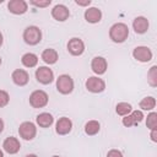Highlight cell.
I'll return each mask as SVG.
<instances>
[{
    "mask_svg": "<svg viewBox=\"0 0 157 157\" xmlns=\"http://www.w3.org/2000/svg\"><path fill=\"white\" fill-rule=\"evenodd\" d=\"M129 37V27L123 22H117L109 28V38L114 43H123Z\"/></svg>",
    "mask_w": 157,
    "mask_h": 157,
    "instance_id": "6da1fadb",
    "label": "cell"
},
{
    "mask_svg": "<svg viewBox=\"0 0 157 157\" xmlns=\"http://www.w3.org/2000/svg\"><path fill=\"white\" fill-rule=\"evenodd\" d=\"M23 40L29 45H37L42 40V31L37 26H28L23 31Z\"/></svg>",
    "mask_w": 157,
    "mask_h": 157,
    "instance_id": "7a4b0ae2",
    "label": "cell"
},
{
    "mask_svg": "<svg viewBox=\"0 0 157 157\" xmlns=\"http://www.w3.org/2000/svg\"><path fill=\"white\" fill-rule=\"evenodd\" d=\"M56 90L61 94H69L74 91V80L70 75L63 74L56 78Z\"/></svg>",
    "mask_w": 157,
    "mask_h": 157,
    "instance_id": "3957f363",
    "label": "cell"
},
{
    "mask_svg": "<svg viewBox=\"0 0 157 157\" xmlns=\"http://www.w3.org/2000/svg\"><path fill=\"white\" fill-rule=\"evenodd\" d=\"M49 97L43 90H36L29 94V104L33 108H43L48 104Z\"/></svg>",
    "mask_w": 157,
    "mask_h": 157,
    "instance_id": "277c9868",
    "label": "cell"
},
{
    "mask_svg": "<svg viewBox=\"0 0 157 157\" xmlns=\"http://www.w3.org/2000/svg\"><path fill=\"white\" fill-rule=\"evenodd\" d=\"M18 134H20V137H22L23 140L31 141L37 135V128L32 121H23L22 124H20Z\"/></svg>",
    "mask_w": 157,
    "mask_h": 157,
    "instance_id": "5b68a950",
    "label": "cell"
},
{
    "mask_svg": "<svg viewBox=\"0 0 157 157\" xmlns=\"http://www.w3.org/2000/svg\"><path fill=\"white\" fill-rule=\"evenodd\" d=\"M36 78L42 85H49L54 80V72L48 66H39L36 70Z\"/></svg>",
    "mask_w": 157,
    "mask_h": 157,
    "instance_id": "8992f818",
    "label": "cell"
},
{
    "mask_svg": "<svg viewBox=\"0 0 157 157\" xmlns=\"http://www.w3.org/2000/svg\"><path fill=\"white\" fill-rule=\"evenodd\" d=\"M86 88L87 91L92 93H101L105 90V82L103 78H99L97 76H91L86 80Z\"/></svg>",
    "mask_w": 157,
    "mask_h": 157,
    "instance_id": "52a82bcc",
    "label": "cell"
},
{
    "mask_svg": "<svg viewBox=\"0 0 157 157\" xmlns=\"http://www.w3.org/2000/svg\"><path fill=\"white\" fill-rule=\"evenodd\" d=\"M132 56H134V59H136L140 63H147L152 59V52L148 47L140 45L132 50Z\"/></svg>",
    "mask_w": 157,
    "mask_h": 157,
    "instance_id": "ba28073f",
    "label": "cell"
},
{
    "mask_svg": "<svg viewBox=\"0 0 157 157\" xmlns=\"http://www.w3.org/2000/svg\"><path fill=\"white\" fill-rule=\"evenodd\" d=\"M7 9L13 15H23L28 10V4L25 0H10L7 2Z\"/></svg>",
    "mask_w": 157,
    "mask_h": 157,
    "instance_id": "9c48e42d",
    "label": "cell"
},
{
    "mask_svg": "<svg viewBox=\"0 0 157 157\" xmlns=\"http://www.w3.org/2000/svg\"><path fill=\"white\" fill-rule=\"evenodd\" d=\"M67 52L74 55V56H78L85 52V43L82 39L80 38H71L67 42Z\"/></svg>",
    "mask_w": 157,
    "mask_h": 157,
    "instance_id": "30bf717a",
    "label": "cell"
},
{
    "mask_svg": "<svg viewBox=\"0 0 157 157\" xmlns=\"http://www.w3.org/2000/svg\"><path fill=\"white\" fill-rule=\"evenodd\" d=\"M142 119H144L142 110H132L130 114H128L123 118L121 123H123L124 126L130 128V126H134V125H137L139 123H141Z\"/></svg>",
    "mask_w": 157,
    "mask_h": 157,
    "instance_id": "8fae6325",
    "label": "cell"
},
{
    "mask_svg": "<svg viewBox=\"0 0 157 157\" xmlns=\"http://www.w3.org/2000/svg\"><path fill=\"white\" fill-rule=\"evenodd\" d=\"M52 16H53L54 20H56V21H59V22H64V21H66V20L69 18L70 11H69V9H67L65 5L58 4V5H55V6L53 7V10H52Z\"/></svg>",
    "mask_w": 157,
    "mask_h": 157,
    "instance_id": "7c38bea8",
    "label": "cell"
},
{
    "mask_svg": "<svg viewBox=\"0 0 157 157\" xmlns=\"http://www.w3.org/2000/svg\"><path fill=\"white\" fill-rule=\"evenodd\" d=\"M11 78H12L13 83L17 85V86H26L29 81V75L23 69H16V70L12 71Z\"/></svg>",
    "mask_w": 157,
    "mask_h": 157,
    "instance_id": "4fadbf2b",
    "label": "cell"
},
{
    "mask_svg": "<svg viewBox=\"0 0 157 157\" xmlns=\"http://www.w3.org/2000/svg\"><path fill=\"white\" fill-rule=\"evenodd\" d=\"M2 147L5 150V152H7L9 155H15L20 151L21 148V144L20 141L17 140V137H13V136H10V137H6L2 142Z\"/></svg>",
    "mask_w": 157,
    "mask_h": 157,
    "instance_id": "5bb4252c",
    "label": "cell"
},
{
    "mask_svg": "<svg viewBox=\"0 0 157 157\" xmlns=\"http://www.w3.org/2000/svg\"><path fill=\"white\" fill-rule=\"evenodd\" d=\"M108 63L103 56H94L91 61V69L97 75H103L107 71Z\"/></svg>",
    "mask_w": 157,
    "mask_h": 157,
    "instance_id": "9a60e30c",
    "label": "cell"
},
{
    "mask_svg": "<svg viewBox=\"0 0 157 157\" xmlns=\"http://www.w3.org/2000/svg\"><path fill=\"white\" fill-rule=\"evenodd\" d=\"M72 129V121L67 117H61L55 124V131L59 135H66Z\"/></svg>",
    "mask_w": 157,
    "mask_h": 157,
    "instance_id": "2e32d148",
    "label": "cell"
},
{
    "mask_svg": "<svg viewBox=\"0 0 157 157\" xmlns=\"http://www.w3.org/2000/svg\"><path fill=\"white\" fill-rule=\"evenodd\" d=\"M148 26H150L148 20L146 17H144V16H137L132 21V28H134L135 33H137V34L146 33L147 29H148Z\"/></svg>",
    "mask_w": 157,
    "mask_h": 157,
    "instance_id": "e0dca14e",
    "label": "cell"
},
{
    "mask_svg": "<svg viewBox=\"0 0 157 157\" xmlns=\"http://www.w3.org/2000/svg\"><path fill=\"white\" fill-rule=\"evenodd\" d=\"M83 16L88 23H98L102 20V11L98 7H88L85 10Z\"/></svg>",
    "mask_w": 157,
    "mask_h": 157,
    "instance_id": "ac0fdd59",
    "label": "cell"
},
{
    "mask_svg": "<svg viewBox=\"0 0 157 157\" xmlns=\"http://www.w3.org/2000/svg\"><path fill=\"white\" fill-rule=\"evenodd\" d=\"M40 58H42V60H43L45 64L53 65V64H55V63L58 61L59 55H58V52H56L55 49H53V48H47V49H44V50L42 52Z\"/></svg>",
    "mask_w": 157,
    "mask_h": 157,
    "instance_id": "d6986e66",
    "label": "cell"
},
{
    "mask_svg": "<svg viewBox=\"0 0 157 157\" xmlns=\"http://www.w3.org/2000/svg\"><path fill=\"white\" fill-rule=\"evenodd\" d=\"M36 121L40 128H49L54 123V118H53V115L50 113L44 112V113H40V114L37 115Z\"/></svg>",
    "mask_w": 157,
    "mask_h": 157,
    "instance_id": "ffe728a7",
    "label": "cell"
},
{
    "mask_svg": "<svg viewBox=\"0 0 157 157\" xmlns=\"http://www.w3.org/2000/svg\"><path fill=\"white\" fill-rule=\"evenodd\" d=\"M21 63L26 67H34L38 64V56L34 53H26L22 55Z\"/></svg>",
    "mask_w": 157,
    "mask_h": 157,
    "instance_id": "44dd1931",
    "label": "cell"
},
{
    "mask_svg": "<svg viewBox=\"0 0 157 157\" xmlns=\"http://www.w3.org/2000/svg\"><path fill=\"white\" fill-rule=\"evenodd\" d=\"M99 129H101V124L97 120H90L85 125V132L90 136H93V135L98 134Z\"/></svg>",
    "mask_w": 157,
    "mask_h": 157,
    "instance_id": "7402d4cb",
    "label": "cell"
},
{
    "mask_svg": "<svg viewBox=\"0 0 157 157\" xmlns=\"http://www.w3.org/2000/svg\"><path fill=\"white\" fill-rule=\"evenodd\" d=\"M140 108L142 110H152L156 107V99L152 96H147L140 101Z\"/></svg>",
    "mask_w": 157,
    "mask_h": 157,
    "instance_id": "603a6c76",
    "label": "cell"
},
{
    "mask_svg": "<svg viewBox=\"0 0 157 157\" xmlns=\"http://www.w3.org/2000/svg\"><path fill=\"white\" fill-rule=\"evenodd\" d=\"M115 112L118 115H121V117H125L128 114H130L132 112V107L130 103H126V102H120L117 104L115 107Z\"/></svg>",
    "mask_w": 157,
    "mask_h": 157,
    "instance_id": "cb8c5ba5",
    "label": "cell"
},
{
    "mask_svg": "<svg viewBox=\"0 0 157 157\" xmlns=\"http://www.w3.org/2000/svg\"><path fill=\"white\" fill-rule=\"evenodd\" d=\"M147 82L152 87H156L157 86V66L156 65H153L148 70V72H147Z\"/></svg>",
    "mask_w": 157,
    "mask_h": 157,
    "instance_id": "d4e9b609",
    "label": "cell"
},
{
    "mask_svg": "<svg viewBox=\"0 0 157 157\" xmlns=\"http://www.w3.org/2000/svg\"><path fill=\"white\" fill-rule=\"evenodd\" d=\"M146 126H147L150 130L157 129V113H156V112H151V113L147 115Z\"/></svg>",
    "mask_w": 157,
    "mask_h": 157,
    "instance_id": "484cf974",
    "label": "cell"
},
{
    "mask_svg": "<svg viewBox=\"0 0 157 157\" xmlns=\"http://www.w3.org/2000/svg\"><path fill=\"white\" fill-rule=\"evenodd\" d=\"M9 102H10L9 93L6 91H4V90H0V108L6 107L9 104Z\"/></svg>",
    "mask_w": 157,
    "mask_h": 157,
    "instance_id": "4316f807",
    "label": "cell"
},
{
    "mask_svg": "<svg viewBox=\"0 0 157 157\" xmlns=\"http://www.w3.org/2000/svg\"><path fill=\"white\" fill-rule=\"evenodd\" d=\"M29 4L33 5V6H36V7H47V6H49V5L52 4V1H50V0H45V1H36V0H31Z\"/></svg>",
    "mask_w": 157,
    "mask_h": 157,
    "instance_id": "83f0119b",
    "label": "cell"
},
{
    "mask_svg": "<svg viewBox=\"0 0 157 157\" xmlns=\"http://www.w3.org/2000/svg\"><path fill=\"white\" fill-rule=\"evenodd\" d=\"M107 157H123V153L117 148H112V150L108 151Z\"/></svg>",
    "mask_w": 157,
    "mask_h": 157,
    "instance_id": "f1b7e54d",
    "label": "cell"
},
{
    "mask_svg": "<svg viewBox=\"0 0 157 157\" xmlns=\"http://www.w3.org/2000/svg\"><path fill=\"white\" fill-rule=\"evenodd\" d=\"M150 137L153 142H157V129H152L151 130V134H150Z\"/></svg>",
    "mask_w": 157,
    "mask_h": 157,
    "instance_id": "f546056e",
    "label": "cell"
},
{
    "mask_svg": "<svg viewBox=\"0 0 157 157\" xmlns=\"http://www.w3.org/2000/svg\"><path fill=\"white\" fill-rule=\"evenodd\" d=\"M78 6H88L90 4H91V0H86V1H80V0H76L75 1Z\"/></svg>",
    "mask_w": 157,
    "mask_h": 157,
    "instance_id": "4dcf8cb0",
    "label": "cell"
},
{
    "mask_svg": "<svg viewBox=\"0 0 157 157\" xmlns=\"http://www.w3.org/2000/svg\"><path fill=\"white\" fill-rule=\"evenodd\" d=\"M2 130H4V121H2V119L0 118V134L2 132Z\"/></svg>",
    "mask_w": 157,
    "mask_h": 157,
    "instance_id": "1f68e13d",
    "label": "cell"
},
{
    "mask_svg": "<svg viewBox=\"0 0 157 157\" xmlns=\"http://www.w3.org/2000/svg\"><path fill=\"white\" fill-rule=\"evenodd\" d=\"M2 42H4V38H2V34H1V32H0V47L2 45Z\"/></svg>",
    "mask_w": 157,
    "mask_h": 157,
    "instance_id": "d6a6232c",
    "label": "cell"
},
{
    "mask_svg": "<svg viewBox=\"0 0 157 157\" xmlns=\"http://www.w3.org/2000/svg\"><path fill=\"white\" fill-rule=\"evenodd\" d=\"M26 157H38L37 155H33V153H29V155H27Z\"/></svg>",
    "mask_w": 157,
    "mask_h": 157,
    "instance_id": "836d02e7",
    "label": "cell"
},
{
    "mask_svg": "<svg viewBox=\"0 0 157 157\" xmlns=\"http://www.w3.org/2000/svg\"><path fill=\"white\" fill-rule=\"evenodd\" d=\"M0 157H4V152L0 150Z\"/></svg>",
    "mask_w": 157,
    "mask_h": 157,
    "instance_id": "e575fe53",
    "label": "cell"
},
{
    "mask_svg": "<svg viewBox=\"0 0 157 157\" xmlns=\"http://www.w3.org/2000/svg\"><path fill=\"white\" fill-rule=\"evenodd\" d=\"M52 157H60V156H56V155H55V156H52Z\"/></svg>",
    "mask_w": 157,
    "mask_h": 157,
    "instance_id": "d590c367",
    "label": "cell"
},
{
    "mask_svg": "<svg viewBox=\"0 0 157 157\" xmlns=\"http://www.w3.org/2000/svg\"><path fill=\"white\" fill-rule=\"evenodd\" d=\"M0 65H1V58H0Z\"/></svg>",
    "mask_w": 157,
    "mask_h": 157,
    "instance_id": "8d00e7d4",
    "label": "cell"
}]
</instances>
